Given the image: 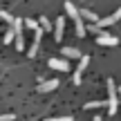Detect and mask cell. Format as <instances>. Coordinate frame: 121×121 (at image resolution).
I'll use <instances>...</instances> for the list:
<instances>
[{"label": "cell", "mask_w": 121, "mask_h": 121, "mask_svg": "<svg viewBox=\"0 0 121 121\" xmlns=\"http://www.w3.org/2000/svg\"><path fill=\"white\" fill-rule=\"evenodd\" d=\"M58 83L60 81H56V78H49V81H43L36 90H38V92H52V90H56V87H58Z\"/></svg>", "instance_id": "cell-5"}, {"label": "cell", "mask_w": 121, "mask_h": 121, "mask_svg": "<svg viewBox=\"0 0 121 121\" xmlns=\"http://www.w3.org/2000/svg\"><path fill=\"white\" fill-rule=\"evenodd\" d=\"M81 18H83V20H87V22H94V25L101 20V18L96 16L94 11H90V9H81Z\"/></svg>", "instance_id": "cell-8"}, {"label": "cell", "mask_w": 121, "mask_h": 121, "mask_svg": "<svg viewBox=\"0 0 121 121\" xmlns=\"http://www.w3.org/2000/svg\"><path fill=\"white\" fill-rule=\"evenodd\" d=\"M119 96H121V87H119Z\"/></svg>", "instance_id": "cell-21"}, {"label": "cell", "mask_w": 121, "mask_h": 121, "mask_svg": "<svg viewBox=\"0 0 121 121\" xmlns=\"http://www.w3.org/2000/svg\"><path fill=\"white\" fill-rule=\"evenodd\" d=\"M43 121H74L72 117H56V119H43Z\"/></svg>", "instance_id": "cell-19"}, {"label": "cell", "mask_w": 121, "mask_h": 121, "mask_svg": "<svg viewBox=\"0 0 121 121\" xmlns=\"http://www.w3.org/2000/svg\"><path fill=\"white\" fill-rule=\"evenodd\" d=\"M47 65H49L52 69H58V72H67V69H69V63H67L65 58H49Z\"/></svg>", "instance_id": "cell-3"}, {"label": "cell", "mask_w": 121, "mask_h": 121, "mask_svg": "<svg viewBox=\"0 0 121 121\" xmlns=\"http://www.w3.org/2000/svg\"><path fill=\"white\" fill-rule=\"evenodd\" d=\"M96 43H99V45H110V47H114V45H119V38H114V36H110V34H101L99 38H96Z\"/></svg>", "instance_id": "cell-6"}, {"label": "cell", "mask_w": 121, "mask_h": 121, "mask_svg": "<svg viewBox=\"0 0 121 121\" xmlns=\"http://www.w3.org/2000/svg\"><path fill=\"white\" fill-rule=\"evenodd\" d=\"M38 22H40V27H43V31H54V29H52V22H49V18H45V16H43Z\"/></svg>", "instance_id": "cell-14"}, {"label": "cell", "mask_w": 121, "mask_h": 121, "mask_svg": "<svg viewBox=\"0 0 121 121\" xmlns=\"http://www.w3.org/2000/svg\"><path fill=\"white\" fill-rule=\"evenodd\" d=\"M4 45H9V43H11V40H13V43H16V31H13V27H11V29H9L7 31V34H4Z\"/></svg>", "instance_id": "cell-12"}, {"label": "cell", "mask_w": 121, "mask_h": 121, "mask_svg": "<svg viewBox=\"0 0 121 121\" xmlns=\"http://www.w3.org/2000/svg\"><path fill=\"white\" fill-rule=\"evenodd\" d=\"M63 29H65V18H56V29H54V40L63 38Z\"/></svg>", "instance_id": "cell-9"}, {"label": "cell", "mask_w": 121, "mask_h": 121, "mask_svg": "<svg viewBox=\"0 0 121 121\" xmlns=\"http://www.w3.org/2000/svg\"><path fill=\"white\" fill-rule=\"evenodd\" d=\"M0 16H2V20H4V22H11V25L16 22V18H13L9 11H0Z\"/></svg>", "instance_id": "cell-16"}, {"label": "cell", "mask_w": 121, "mask_h": 121, "mask_svg": "<svg viewBox=\"0 0 121 121\" xmlns=\"http://www.w3.org/2000/svg\"><path fill=\"white\" fill-rule=\"evenodd\" d=\"M74 25H76V36H78V38H83V36H85V31H87V27L83 25L81 18H78V20H74Z\"/></svg>", "instance_id": "cell-11"}, {"label": "cell", "mask_w": 121, "mask_h": 121, "mask_svg": "<svg viewBox=\"0 0 121 121\" xmlns=\"http://www.w3.org/2000/svg\"><path fill=\"white\" fill-rule=\"evenodd\" d=\"M87 63H90V56H83L81 60H78V67H76V72H74V83H81V76H83V69L87 67Z\"/></svg>", "instance_id": "cell-4"}, {"label": "cell", "mask_w": 121, "mask_h": 121, "mask_svg": "<svg viewBox=\"0 0 121 121\" xmlns=\"http://www.w3.org/2000/svg\"><path fill=\"white\" fill-rule=\"evenodd\" d=\"M25 25L29 27V29H34V31H36V29H40V22H36V20H31V18H27V20H25Z\"/></svg>", "instance_id": "cell-17"}, {"label": "cell", "mask_w": 121, "mask_h": 121, "mask_svg": "<svg viewBox=\"0 0 121 121\" xmlns=\"http://www.w3.org/2000/svg\"><path fill=\"white\" fill-rule=\"evenodd\" d=\"M117 20H121V7H119V9H117V11H114V13H110L108 18H101V20L96 22V27H99V29H101V27L114 25V22H117Z\"/></svg>", "instance_id": "cell-2"}, {"label": "cell", "mask_w": 121, "mask_h": 121, "mask_svg": "<svg viewBox=\"0 0 121 121\" xmlns=\"http://www.w3.org/2000/svg\"><path fill=\"white\" fill-rule=\"evenodd\" d=\"M108 114H114L117 112V90H114V81L112 78H108Z\"/></svg>", "instance_id": "cell-1"}, {"label": "cell", "mask_w": 121, "mask_h": 121, "mask_svg": "<svg viewBox=\"0 0 121 121\" xmlns=\"http://www.w3.org/2000/svg\"><path fill=\"white\" fill-rule=\"evenodd\" d=\"M16 49L18 52L25 49V38H22V34H16Z\"/></svg>", "instance_id": "cell-15"}, {"label": "cell", "mask_w": 121, "mask_h": 121, "mask_svg": "<svg viewBox=\"0 0 121 121\" xmlns=\"http://www.w3.org/2000/svg\"><path fill=\"white\" fill-rule=\"evenodd\" d=\"M16 117H13V114H2V117H0V121H13Z\"/></svg>", "instance_id": "cell-20"}, {"label": "cell", "mask_w": 121, "mask_h": 121, "mask_svg": "<svg viewBox=\"0 0 121 121\" xmlns=\"http://www.w3.org/2000/svg\"><path fill=\"white\" fill-rule=\"evenodd\" d=\"M101 105H108V103H105V101H87L83 108H85V110H92V108H101Z\"/></svg>", "instance_id": "cell-13"}, {"label": "cell", "mask_w": 121, "mask_h": 121, "mask_svg": "<svg viewBox=\"0 0 121 121\" xmlns=\"http://www.w3.org/2000/svg\"><path fill=\"white\" fill-rule=\"evenodd\" d=\"M38 47H40V45L31 43V47H29V52H27V56H29V58H34V56H36V52H38Z\"/></svg>", "instance_id": "cell-18"}, {"label": "cell", "mask_w": 121, "mask_h": 121, "mask_svg": "<svg viewBox=\"0 0 121 121\" xmlns=\"http://www.w3.org/2000/svg\"><path fill=\"white\" fill-rule=\"evenodd\" d=\"M63 56H65V58H78V60H81L85 54H81L76 47H63Z\"/></svg>", "instance_id": "cell-7"}, {"label": "cell", "mask_w": 121, "mask_h": 121, "mask_svg": "<svg viewBox=\"0 0 121 121\" xmlns=\"http://www.w3.org/2000/svg\"><path fill=\"white\" fill-rule=\"evenodd\" d=\"M65 11H67V16H72V20H78V18H81V11H78L72 2H65Z\"/></svg>", "instance_id": "cell-10"}]
</instances>
